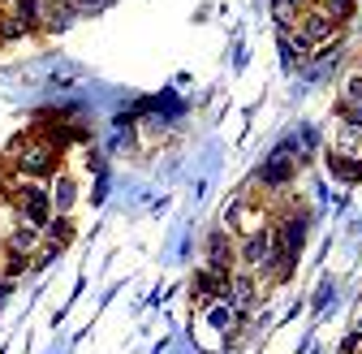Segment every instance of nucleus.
Wrapping results in <instances>:
<instances>
[{"instance_id": "obj_1", "label": "nucleus", "mask_w": 362, "mask_h": 354, "mask_svg": "<svg viewBox=\"0 0 362 354\" xmlns=\"http://www.w3.org/2000/svg\"><path fill=\"white\" fill-rule=\"evenodd\" d=\"M13 164H18V177H35V182H43V177L57 173V143L48 135H26L13 147Z\"/></svg>"}, {"instance_id": "obj_2", "label": "nucleus", "mask_w": 362, "mask_h": 354, "mask_svg": "<svg viewBox=\"0 0 362 354\" xmlns=\"http://www.w3.org/2000/svg\"><path fill=\"white\" fill-rule=\"evenodd\" d=\"M272 255H276V234H272V225H263V229H255V234H242V242H238V259H242V268H246V273L263 277V273H267V263H272Z\"/></svg>"}, {"instance_id": "obj_3", "label": "nucleus", "mask_w": 362, "mask_h": 354, "mask_svg": "<svg viewBox=\"0 0 362 354\" xmlns=\"http://www.w3.org/2000/svg\"><path fill=\"white\" fill-rule=\"evenodd\" d=\"M293 177H298V160L285 156L281 147H272V156H267L263 169H259V182H263L267 190H289V186H293Z\"/></svg>"}, {"instance_id": "obj_4", "label": "nucleus", "mask_w": 362, "mask_h": 354, "mask_svg": "<svg viewBox=\"0 0 362 354\" xmlns=\"http://www.w3.org/2000/svg\"><path fill=\"white\" fill-rule=\"evenodd\" d=\"M332 30H337V22H332L320 5H310V9L298 18V30H293V35L306 43V48H320V43H328V39H332Z\"/></svg>"}, {"instance_id": "obj_5", "label": "nucleus", "mask_w": 362, "mask_h": 354, "mask_svg": "<svg viewBox=\"0 0 362 354\" xmlns=\"http://www.w3.org/2000/svg\"><path fill=\"white\" fill-rule=\"evenodd\" d=\"M233 263H238V246H233L229 229H211V234H207V268L229 277Z\"/></svg>"}, {"instance_id": "obj_6", "label": "nucleus", "mask_w": 362, "mask_h": 354, "mask_svg": "<svg viewBox=\"0 0 362 354\" xmlns=\"http://www.w3.org/2000/svg\"><path fill=\"white\" fill-rule=\"evenodd\" d=\"M39 246H43V229L26 225V220H18V225L5 234V251H9V255H26V259H35Z\"/></svg>"}, {"instance_id": "obj_7", "label": "nucleus", "mask_w": 362, "mask_h": 354, "mask_svg": "<svg viewBox=\"0 0 362 354\" xmlns=\"http://www.w3.org/2000/svg\"><path fill=\"white\" fill-rule=\"evenodd\" d=\"M48 199H52V216H69L74 203H78V182L69 173H57L52 186H48Z\"/></svg>"}, {"instance_id": "obj_8", "label": "nucleus", "mask_w": 362, "mask_h": 354, "mask_svg": "<svg viewBox=\"0 0 362 354\" xmlns=\"http://www.w3.org/2000/svg\"><path fill=\"white\" fill-rule=\"evenodd\" d=\"M48 9H52V0H13V13L26 30H39L43 22H48Z\"/></svg>"}, {"instance_id": "obj_9", "label": "nucleus", "mask_w": 362, "mask_h": 354, "mask_svg": "<svg viewBox=\"0 0 362 354\" xmlns=\"http://www.w3.org/2000/svg\"><path fill=\"white\" fill-rule=\"evenodd\" d=\"M328 173L337 177V182H362V160H354V156H341V152H328Z\"/></svg>"}, {"instance_id": "obj_10", "label": "nucleus", "mask_w": 362, "mask_h": 354, "mask_svg": "<svg viewBox=\"0 0 362 354\" xmlns=\"http://www.w3.org/2000/svg\"><path fill=\"white\" fill-rule=\"evenodd\" d=\"M74 238V225H69V216H52L48 225H43V246H52V251H65Z\"/></svg>"}, {"instance_id": "obj_11", "label": "nucleus", "mask_w": 362, "mask_h": 354, "mask_svg": "<svg viewBox=\"0 0 362 354\" xmlns=\"http://www.w3.org/2000/svg\"><path fill=\"white\" fill-rule=\"evenodd\" d=\"M272 18H276L281 30H293L298 26V5L293 0H272Z\"/></svg>"}, {"instance_id": "obj_12", "label": "nucleus", "mask_w": 362, "mask_h": 354, "mask_svg": "<svg viewBox=\"0 0 362 354\" xmlns=\"http://www.w3.org/2000/svg\"><path fill=\"white\" fill-rule=\"evenodd\" d=\"M332 22H345V18H354V0H324V5H320Z\"/></svg>"}, {"instance_id": "obj_13", "label": "nucleus", "mask_w": 362, "mask_h": 354, "mask_svg": "<svg viewBox=\"0 0 362 354\" xmlns=\"http://www.w3.org/2000/svg\"><path fill=\"white\" fill-rule=\"evenodd\" d=\"M341 104H362V69L345 78V100Z\"/></svg>"}, {"instance_id": "obj_14", "label": "nucleus", "mask_w": 362, "mask_h": 354, "mask_svg": "<svg viewBox=\"0 0 362 354\" xmlns=\"http://www.w3.org/2000/svg\"><path fill=\"white\" fill-rule=\"evenodd\" d=\"M354 333H362V312H358V324H354Z\"/></svg>"}]
</instances>
